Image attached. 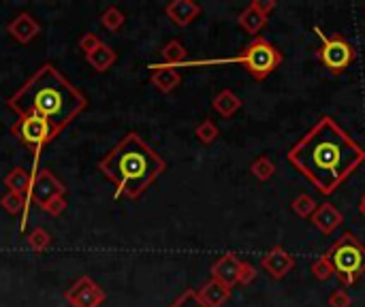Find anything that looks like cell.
<instances>
[{
	"label": "cell",
	"mask_w": 365,
	"mask_h": 307,
	"mask_svg": "<svg viewBox=\"0 0 365 307\" xmlns=\"http://www.w3.org/2000/svg\"><path fill=\"white\" fill-rule=\"evenodd\" d=\"M350 305H352V296H350L344 288L335 290V292L329 296V307H350Z\"/></svg>",
	"instance_id": "32"
},
{
	"label": "cell",
	"mask_w": 365,
	"mask_h": 307,
	"mask_svg": "<svg viewBox=\"0 0 365 307\" xmlns=\"http://www.w3.org/2000/svg\"><path fill=\"white\" fill-rule=\"evenodd\" d=\"M39 207H41L45 214H49L51 218H58V216H63L65 209H67V199H65V197H51V199L43 201Z\"/></svg>",
	"instance_id": "28"
},
{
	"label": "cell",
	"mask_w": 365,
	"mask_h": 307,
	"mask_svg": "<svg viewBox=\"0 0 365 307\" xmlns=\"http://www.w3.org/2000/svg\"><path fill=\"white\" fill-rule=\"evenodd\" d=\"M152 75L150 81L152 86L162 92V94H171L179 84H181V75L175 67H167V65H152Z\"/></svg>",
	"instance_id": "14"
},
{
	"label": "cell",
	"mask_w": 365,
	"mask_h": 307,
	"mask_svg": "<svg viewBox=\"0 0 365 307\" xmlns=\"http://www.w3.org/2000/svg\"><path fill=\"white\" fill-rule=\"evenodd\" d=\"M11 135L15 139H20L26 148H30L34 152L32 158V171L30 175L34 177L39 173V158L45 150L47 143H51L60 133L49 124L45 117L39 115H18V119L11 124Z\"/></svg>",
	"instance_id": "6"
},
{
	"label": "cell",
	"mask_w": 365,
	"mask_h": 307,
	"mask_svg": "<svg viewBox=\"0 0 365 307\" xmlns=\"http://www.w3.org/2000/svg\"><path fill=\"white\" fill-rule=\"evenodd\" d=\"M237 24L246 30L248 34H257L265 24H267V15H263L252 3L243 9L241 13H239V18H237Z\"/></svg>",
	"instance_id": "21"
},
{
	"label": "cell",
	"mask_w": 365,
	"mask_h": 307,
	"mask_svg": "<svg viewBox=\"0 0 365 307\" xmlns=\"http://www.w3.org/2000/svg\"><path fill=\"white\" fill-rule=\"evenodd\" d=\"M124 22H127V15H124V11H122L120 7H107L105 11H103V15H101V26L103 28H107L109 32H117L122 26H124Z\"/></svg>",
	"instance_id": "23"
},
{
	"label": "cell",
	"mask_w": 365,
	"mask_h": 307,
	"mask_svg": "<svg viewBox=\"0 0 365 307\" xmlns=\"http://www.w3.org/2000/svg\"><path fill=\"white\" fill-rule=\"evenodd\" d=\"M255 280H257V269H255V265H250V263L243 261V263H241V273H239V284L248 286V284H252Z\"/></svg>",
	"instance_id": "33"
},
{
	"label": "cell",
	"mask_w": 365,
	"mask_h": 307,
	"mask_svg": "<svg viewBox=\"0 0 365 307\" xmlns=\"http://www.w3.org/2000/svg\"><path fill=\"white\" fill-rule=\"evenodd\" d=\"M86 60H88V65H90L96 73H105V71H109V69L115 65L117 53L113 51V47H109V45L103 43L98 49H94L92 53H88Z\"/></svg>",
	"instance_id": "18"
},
{
	"label": "cell",
	"mask_w": 365,
	"mask_h": 307,
	"mask_svg": "<svg viewBox=\"0 0 365 307\" xmlns=\"http://www.w3.org/2000/svg\"><path fill=\"white\" fill-rule=\"evenodd\" d=\"M212 107H214V111H216L218 115L231 117V115H235V113L241 109V98H239L235 92H231V90H222V92H218V94L214 96Z\"/></svg>",
	"instance_id": "20"
},
{
	"label": "cell",
	"mask_w": 365,
	"mask_h": 307,
	"mask_svg": "<svg viewBox=\"0 0 365 307\" xmlns=\"http://www.w3.org/2000/svg\"><path fill=\"white\" fill-rule=\"evenodd\" d=\"M169 307H205L201 301H199V296H197V290H193V288H188V290H184L181 292Z\"/></svg>",
	"instance_id": "29"
},
{
	"label": "cell",
	"mask_w": 365,
	"mask_h": 307,
	"mask_svg": "<svg viewBox=\"0 0 365 307\" xmlns=\"http://www.w3.org/2000/svg\"><path fill=\"white\" fill-rule=\"evenodd\" d=\"M7 32H9L11 39H15L18 43L28 45V43H32V41L39 37L41 26H39V22H37L28 11H22V13H18V15L7 24Z\"/></svg>",
	"instance_id": "11"
},
{
	"label": "cell",
	"mask_w": 365,
	"mask_h": 307,
	"mask_svg": "<svg viewBox=\"0 0 365 307\" xmlns=\"http://www.w3.org/2000/svg\"><path fill=\"white\" fill-rule=\"evenodd\" d=\"M359 211H361V216L365 218V195L361 197V203H359Z\"/></svg>",
	"instance_id": "35"
},
{
	"label": "cell",
	"mask_w": 365,
	"mask_h": 307,
	"mask_svg": "<svg viewBox=\"0 0 365 307\" xmlns=\"http://www.w3.org/2000/svg\"><path fill=\"white\" fill-rule=\"evenodd\" d=\"M103 45V41H101V37L98 34H94V32H86V34H82V39H79V49L88 55V53H92L94 49H98Z\"/></svg>",
	"instance_id": "31"
},
{
	"label": "cell",
	"mask_w": 365,
	"mask_h": 307,
	"mask_svg": "<svg viewBox=\"0 0 365 307\" xmlns=\"http://www.w3.org/2000/svg\"><path fill=\"white\" fill-rule=\"evenodd\" d=\"M222 63L241 65L257 81H263L282 65V51L274 47L267 39L255 37L252 43L243 47L239 55L224 58V60H205V63H191V65H222Z\"/></svg>",
	"instance_id": "4"
},
{
	"label": "cell",
	"mask_w": 365,
	"mask_h": 307,
	"mask_svg": "<svg viewBox=\"0 0 365 307\" xmlns=\"http://www.w3.org/2000/svg\"><path fill=\"white\" fill-rule=\"evenodd\" d=\"M65 301L71 307H101L107 301V292L90 275H82L65 292Z\"/></svg>",
	"instance_id": "9"
},
{
	"label": "cell",
	"mask_w": 365,
	"mask_h": 307,
	"mask_svg": "<svg viewBox=\"0 0 365 307\" xmlns=\"http://www.w3.org/2000/svg\"><path fill=\"white\" fill-rule=\"evenodd\" d=\"M165 169V160L137 133H129L98 162V171L115 186L113 199H139Z\"/></svg>",
	"instance_id": "3"
},
{
	"label": "cell",
	"mask_w": 365,
	"mask_h": 307,
	"mask_svg": "<svg viewBox=\"0 0 365 307\" xmlns=\"http://www.w3.org/2000/svg\"><path fill=\"white\" fill-rule=\"evenodd\" d=\"M197 296L205 307H222L231 296V288L220 284L218 280H210L197 290Z\"/></svg>",
	"instance_id": "16"
},
{
	"label": "cell",
	"mask_w": 365,
	"mask_h": 307,
	"mask_svg": "<svg viewBox=\"0 0 365 307\" xmlns=\"http://www.w3.org/2000/svg\"><path fill=\"white\" fill-rule=\"evenodd\" d=\"M195 137L203 143V145H212L218 137H220V131H218V126L214 124V122L210 119V117H205L201 124L195 129Z\"/></svg>",
	"instance_id": "25"
},
{
	"label": "cell",
	"mask_w": 365,
	"mask_h": 307,
	"mask_svg": "<svg viewBox=\"0 0 365 307\" xmlns=\"http://www.w3.org/2000/svg\"><path fill=\"white\" fill-rule=\"evenodd\" d=\"M26 241H28V245L34 250V252H45L49 245H51V235L45 230V228H41V226H37L28 237H26Z\"/></svg>",
	"instance_id": "26"
},
{
	"label": "cell",
	"mask_w": 365,
	"mask_h": 307,
	"mask_svg": "<svg viewBox=\"0 0 365 307\" xmlns=\"http://www.w3.org/2000/svg\"><path fill=\"white\" fill-rule=\"evenodd\" d=\"M67 195V186L60 181L49 169H39V173L32 177V186L30 192L26 195V207L30 209V205H41L43 201L51 199V197H65Z\"/></svg>",
	"instance_id": "8"
},
{
	"label": "cell",
	"mask_w": 365,
	"mask_h": 307,
	"mask_svg": "<svg viewBox=\"0 0 365 307\" xmlns=\"http://www.w3.org/2000/svg\"><path fill=\"white\" fill-rule=\"evenodd\" d=\"M250 173L259 179V181H269L276 173V164L271 162V158L267 156H259L252 164H250Z\"/></svg>",
	"instance_id": "24"
},
{
	"label": "cell",
	"mask_w": 365,
	"mask_h": 307,
	"mask_svg": "<svg viewBox=\"0 0 365 307\" xmlns=\"http://www.w3.org/2000/svg\"><path fill=\"white\" fill-rule=\"evenodd\" d=\"M88 107V98L53 65H43L28 81L7 100V109L18 115H39L63 133Z\"/></svg>",
	"instance_id": "2"
},
{
	"label": "cell",
	"mask_w": 365,
	"mask_h": 307,
	"mask_svg": "<svg viewBox=\"0 0 365 307\" xmlns=\"http://www.w3.org/2000/svg\"><path fill=\"white\" fill-rule=\"evenodd\" d=\"M314 32L321 39V47H319V60L323 63V67L331 73V75H342L354 60H357V51L352 47L350 41H346L342 34L333 32L327 34L323 32L319 26H314Z\"/></svg>",
	"instance_id": "7"
},
{
	"label": "cell",
	"mask_w": 365,
	"mask_h": 307,
	"mask_svg": "<svg viewBox=\"0 0 365 307\" xmlns=\"http://www.w3.org/2000/svg\"><path fill=\"white\" fill-rule=\"evenodd\" d=\"M344 222V216L338 207H333L331 203H323L316 207V211L312 214V224L323 233V235H331L340 224Z\"/></svg>",
	"instance_id": "15"
},
{
	"label": "cell",
	"mask_w": 365,
	"mask_h": 307,
	"mask_svg": "<svg viewBox=\"0 0 365 307\" xmlns=\"http://www.w3.org/2000/svg\"><path fill=\"white\" fill-rule=\"evenodd\" d=\"M325 259L331 263L333 273L344 286L357 284L365 273V245L352 233H344L325 252Z\"/></svg>",
	"instance_id": "5"
},
{
	"label": "cell",
	"mask_w": 365,
	"mask_h": 307,
	"mask_svg": "<svg viewBox=\"0 0 365 307\" xmlns=\"http://www.w3.org/2000/svg\"><path fill=\"white\" fill-rule=\"evenodd\" d=\"M165 13L175 26L184 28L201 15V5H197L195 0H173L165 7Z\"/></svg>",
	"instance_id": "13"
},
{
	"label": "cell",
	"mask_w": 365,
	"mask_h": 307,
	"mask_svg": "<svg viewBox=\"0 0 365 307\" xmlns=\"http://www.w3.org/2000/svg\"><path fill=\"white\" fill-rule=\"evenodd\" d=\"M261 267H263L274 280H282V277L295 267V259L282 248V245H274V248L261 259Z\"/></svg>",
	"instance_id": "12"
},
{
	"label": "cell",
	"mask_w": 365,
	"mask_h": 307,
	"mask_svg": "<svg viewBox=\"0 0 365 307\" xmlns=\"http://www.w3.org/2000/svg\"><path fill=\"white\" fill-rule=\"evenodd\" d=\"M312 275H314L319 282H325V280H329V277L333 275V267H331V263L325 259V254L312 263Z\"/></svg>",
	"instance_id": "30"
},
{
	"label": "cell",
	"mask_w": 365,
	"mask_h": 307,
	"mask_svg": "<svg viewBox=\"0 0 365 307\" xmlns=\"http://www.w3.org/2000/svg\"><path fill=\"white\" fill-rule=\"evenodd\" d=\"M0 207H3L9 216H20L22 218V224H20V228L24 230L26 228V224H28V207H26V197L24 195H20V192H11V190H7V195L0 199Z\"/></svg>",
	"instance_id": "17"
},
{
	"label": "cell",
	"mask_w": 365,
	"mask_h": 307,
	"mask_svg": "<svg viewBox=\"0 0 365 307\" xmlns=\"http://www.w3.org/2000/svg\"><path fill=\"white\" fill-rule=\"evenodd\" d=\"M5 186L11 190V192H20V195H28L30 192V186H32V175L30 171L22 169V166H15L11 169L7 175H5Z\"/></svg>",
	"instance_id": "19"
},
{
	"label": "cell",
	"mask_w": 365,
	"mask_h": 307,
	"mask_svg": "<svg viewBox=\"0 0 365 307\" xmlns=\"http://www.w3.org/2000/svg\"><path fill=\"white\" fill-rule=\"evenodd\" d=\"M186 47L181 45L179 41H169L162 49H160V55H162V63L167 67H181L186 65Z\"/></svg>",
	"instance_id": "22"
},
{
	"label": "cell",
	"mask_w": 365,
	"mask_h": 307,
	"mask_svg": "<svg viewBox=\"0 0 365 307\" xmlns=\"http://www.w3.org/2000/svg\"><path fill=\"white\" fill-rule=\"evenodd\" d=\"M241 259L233 252L222 254L214 265H212V280H218L220 284L233 288L239 284V273H241Z\"/></svg>",
	"instance_id": "10"
},
{
	"label": "cell",
	"mask_w": 365,
	"mask_h": 307,
	"mask_svg": "<svg viewBox=\"0 0 365 307\" xmlns=\"http://www.w3.org/2000/svg\"><path fill=\"white\" fill-rule=\"evenodd\" d=\"M252 5H255L263 15H267V18H269V13L276 9V3H274V0H252Z\"/></svg>",
	"instance_id": "34"
},
{
	"label": "cell",
	"mask_w": 365,
	"mask_h": 307,
	"mask_svg": "<svg viewBox=\"0 0 365 307\" xmlns=\"http://www.w3.org/2000/svg\"><path fill=\"white\" fill-rule=\"evenodd\" d=\"M286 158L321 195H331L365 162V150L325 115L288 150Z\"/></svg>",
	"instance_id": "1"
},
{
	"label": "cell",
	"mask_w": 365,
	"mask_h": 307,
	"mask_svg": "<svg viewBox=\"0 0 365 307\" xmlns=\"http://www.w3.org/2000/svg\"><path fill=\"white\" fill-rule=\"evenodd\" d=\"M293 211L299 216V218H312V214L316 211V201L310 197V195H299L295 201H293Z\"/></svg>",
	"instance_id": "27"
}]
</instances>
